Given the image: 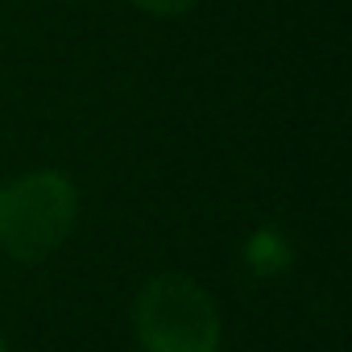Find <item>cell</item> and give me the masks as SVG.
Here are the masks:
<instances>
[{"label":"cell","mask_w":352,"mask_h":352,"mask_svg":"<svg viewBox=\"0 0 352 352\" xmlns=\"http://www.w3.org/2000/svg\"><path fill=\"white\" fill-rule=\"evenodd\" d=\"M141 352H220L224 319L216 298L187 274H153L133 298Z\"/></svg>","instance_id":"7a4b0ae2"},{"label":"cell","mask_w":352,"mask_h":352,"mask_svg":"<svg viewBox=\"0 0 352 352\" xmlns=\"http://www.w3.org/2000/svg\"><path fill=\"white\" fill-rule=\"evenodd\" d=\"M79 224V187L63 170H30L0 183V253L13 261H46Z\"/></svg>","instance_id":"6da1fadb"},{"label":"cell","mask_w":352,"mask_h":352,"mask_svg":"<svg viewBox=\"0 0 352 352\" xmlns=\"http://www.w3.org/2000/svg\"><path fill=\"white\" fill-rule=\"evenodd\" d=\"M129 5L149 13V17H183V13H191L199 5V0H129Z\"/></svg>","instance_id":"3957f363"},{"label":"cell","mask_w":352,"mask_h":352,"mask_svg":"<svg viewBox=\"0 0 352 352\" xmlns=\"http://www.w3.org/2000/svg\"><path fill=\"white\" fill-rule=\"evenodd\" d=\"M0 352H9V344H5V336H0Z\"/></svg>","instance_id":"277c9868"}]
</instances>
